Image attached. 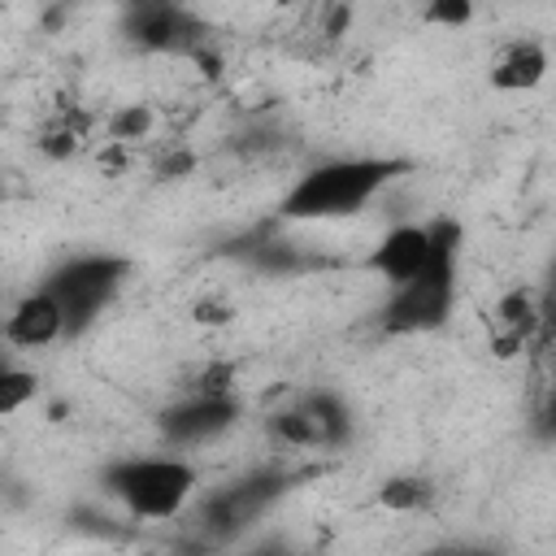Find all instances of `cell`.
<instances>
[{"instance_id": "6da1fadb", "label": "cell", "mask_w": 556, "mask_h": 556, "mask_svg": "<svg viewBox=\"0 0 556 556\" xmlns=\"http://www.w3.org/2000/svg\"><path fill=\"white\" fill-rule=\"evenodd\" d=\"M408 161L395 156H343L313 165L278 204V217L287 222H339L356 217L391 178L408 174Z\"/></svg>"}, {"instance_id": "7a4b0ae2", "label": "cell", "mask_w": 556, "mask_h": 556, "mask_svg": "<svg viewBox=\"0 0 556 556\" xmlns=\"http://www.w3.org/2000/svg\"><path fill=\"white\" fill-rule=\"evenodd\" d=\"M426 226H430V261L417 278H408L404 287H391V300L382 304V330L387 334H426L452 317L465 230L456 217H434Z\"/></svg>"}, {"instance_id": "3957f363", "label": "cell", "mask_w": 556, "mask_h": 556, "mask_svg": "<svg viewBox=\"0 0 556 556\" xmlns=\"http://www.w3.org/2000/svg\"><path fill=\"white\" fill-rule=\"evenodd\" d=\"M100 482L135 517L165 521V517H178L182 504L191 500V491H195V465L182 460V456H130V460H113L100 473Z\"/></svg>"}, {"instance_id": "277c9868", "label": "cell", "mask_w": 556, "mask_h": 556, "mask_svg": "<svg viewBox=\"0 0 556 556\" xmlns=\"http://www.w3.org/2000/svg\"><path fill=\"white\" fill-rule=\"evenodd\" d=\"M126 274H130V261L113 256V252H91V256H74L65 265H56L52 278L43 282V291L56 300V308L65 317V334H83L113 304Z\"/></svg>"}, {"instance_id": "5b68a950", "label": "cell", "mask_w": 556, "mask_h": 556, "mask_svg": "<svg viewBox=\"0 0 556 556\" xmlns=\"http://www.w3.org/2000/svg\"><path fill=\"white\" fill-rule=\"evenodd\" d=\"M282 491H287L282 469H252V473H243V478H235L208 495V504L195 513V534L204 543H226V539L243 534L261 513H269V504Z\"/></svg>"}, {"instance_id": "8992f818", "label": "cell", "mask_w": 556, "mask_h": 556, "mask_svg": "<svg viewBox=\"0 0 556 556\" xmlns=\"http://www.w3.org/2000/svg\"><path fill=\"white\" fill-rule=\"evenodd\" d=\"M122 35L143 52L200 56L208 48V26L182 4H130L122 13Z\"/></svg>"}, {"instance_id": "52a82bcc", "label": "cell", "mask_w": 556, "mask_h": 556, "mask_svg": "<svg viewBox=\"0 0 556 556\" xmlns=\"http://www.w3.org/2000/svg\"><path fill=\"white\" fill-rule=\"evenodd\" d=\"M239 421V400L235 395H187L182 404L161 408L156 430L169 443H208L217 434H226Z\"/></svg>"}, {"instance_id": "ba28073f", "label": "cell", "mask_w": 556, "mask_h": 556, "mask_svg": "<svg viewBox=\"0 0 556 556\" xmlns=\"http://www.w3.org/2000/svg\"><path fill=\"white\" fill-rule=\"evenodd\" d=\"M426 261H430V226H395L365 256V269L382 274L391 287H404L426 269Z\"/></svg>"}, {"instance_id": "9c48e42d", "label": "cell", "mask_w": 556, "mask_h": 556, "mask_svg": "<svg viewBox=\"0 0 556 556\" xmlns=\"http://www.w3.org/2000/svg\"><path fill=\"white\" fill-rule=\"evenodd\" d=\"M4 334H9V343H17V348H43V343H52V339L65 334V317H61V308H56V300H52L48 291H35V295H26V300L9 313Z\"/></svg>"}, {"instance_id": "30bf717a", "label": "cell", "mask_w": 556, "mask_h": 556, "mask_svg": "<svg viewBox=\"0 0 556 556\" xmlns=\"http://www.w3.org/2000/svg\"><path fill=\"white\" fill-rule=\"evenodd\" d=\"M543 78H547V48L539 39H513L491 65L495 91H534Z\"/></svg>"}, {"instance_id": "8fae6325", "label": "cell", "mask_w": 556, "mask_h": 556, "mask_svg": "<svg viewBox=\"0 0 556 556\" xmlns=\"http://www.w3.org/2000/svg\"><path fill=\"white\" fill-rule=\"evenodd\" d=\"M300 408L317 430V447H343L352 439V413L334 391H313L300 400Z\"/></svg>"}, {"instance_id": "7c38bea8", "label": "cell", "mask_w": 556, "mask_h": 556, "mask_svg": "<svg viewBox=\"0 0 556 556\" xmlns=\"http://www.w3.org/2000/svg\"><path fill=\"white\" fill-rule=\"evenodd\" d=\"M430 500H434V486H430V478H417V473L391 478V482H382V491H378V504L391 508V513H417V508H426Z\"/></svg>"}, {"instance_id": "4fadbf2b", "label": "cell", "mask_w": 556, "mask_h": 556, "mask_svg": "<svg viewBox=\"0 0 556 556\" xmlns=\"http://www.w3.org/2000/svg\"><path fill=\"white\" fill-rule=\"evenodd\" d=\"M35 391H39V382H35V374H26V369H0V417H13V413H22L30 400H35Z\"/></svg>"}, {"instance_id": "5bb4252c", "label": "cell", "mask_w": 556, "mask_h": 556, "mask_svg": "<svg viewBox=\"0 0 556 556\" xmlns=\"http://www.w3.org/2000/svg\"><path fill=\"white\" fill-rule=\"evenodd\" d=\"M269 430L282 439V443H291V447H317V430H313V421H308V413L295 404V408H287V413H278L274 421H269Z\"/></svg>"}, {"instance_id": "9a60e30c", "label": "cell", "mask_w": 556, "mask_h": 556, "mask_svg": "<svg viewBox=\"0 0 556 556\" xmlns=\"http://www.w3.org/2000/svg\"><path fill=\"white\" fill-rule=\"evenodd\" d=\"M421 17L426 22H439V26H465L473 17V4L469 0H434V4H426Z\"/></svg>"}, {"instance_id": "2e32d148", "label": "cell", "mask_w": 556, "mask_h": 556, "mask_svg": "<svg viewBox=\"0 0 556 556\" xmlns=\"http://www.w3.org/2000/svg\"><path fill=\"white\" fill-rule=\"evenodd\" d=\"M148 126H152V113L143 104H130L126 113L113 117V135L117 139H139V135H148Z\"/></svg>"}, {"instance_id": "e0dca14e", "label": "cell", "mask_w": 556, "mask_h": 556, "mask_svg": "<svg viewBox=\"0 0 556 556\" xmlns=\"http://www.w3.org/2000/svg\"><path fill=\"white\" fill-rule=\"evenodd\" d=\"M248 556H304V552H295V547H291V543H282V539H269V543L252 547Z\"/></svg>"}, {"instance_id": "ac0fdd59", "label": "cell", "mask_w": 556, "mask_h": 556, "mask_svg": "<svg viewBox=\"0 0 556 556\" xmlns=\"http://www.w3.org/2000/svg\"><path fill=\"white\" fill-rule=\"evenodd\" d=\"M421 556H495V552H486V547H430Z\"/></svg>"}, {"instance_id": "d6986e66", "label": "cell", "mask_w": 556, "mask_h": 556, "mask_svg": "<svg viewBox=\"0 0 556 556\" xmlns=\"http://www.w3.org/2000/svg\"><path fill=\"white\" fill-rule=\"evenodd\" d=\"M0 369H9V361H4V356H0Z\"/></svg>"}, {"instance_id": "ffe728a7", "label": "cell", "mask_w": 556, "mask_h": 556, "mask_svg": "<svg viewBox=\"0 0 556 556\" xmlns=\"http://www.w3.org/2000/svg\"><path fill=\"white\" fill-rule=\"evenodd\" d=\"M0 200H4V187H0Z\"/></svg>"}]
</instances>
